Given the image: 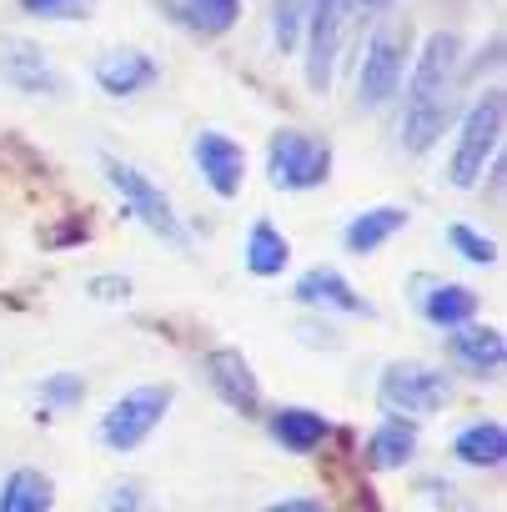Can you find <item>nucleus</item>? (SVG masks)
<instances>
[{
	"label": "nucleus",
	"mask_w": 507,
	"mask_h": 512,
	"mask_svg": "<svg viewBox=\"0 0 507 512\" xmlns=\"http://www.w3.org/2000/svg\"><path fill=\"white\" fill-rule=\"evenodd\" d=\"M457 56H462V41L452 31H432L417 66H412V81H407V106H402V146L412 156L432 151L442 126H447V111H452V81H457Z\"/></svg>",
	"instance_id": "f257e3e1"
},
{
	"label": "nucleus",
	"mask_w": 507,
	"mask_h": 512,
	"mask_svg": "<svg viewBox=\"0 0 507 512\" xmlns=\"http://www.w3.org/2000/svg\"><path fill=\"white\" fill-rule=\"evenodd\" d=\"M377 402L387 417H432L452 402V377L442 367H427V362H392L377 382Z\"/></svg>",
	"instance_id": "f03ea898"
},
{
	"label": "nucleus",
	"mask_w": 507,
	"mask_h": 512,
	"mask_svg": "<svg viewBox=\"0 0 507 512\" xmlns=\"http://www.w3.org/2000/svg\"><path fill=\"white\" fill-rule=\"evenodd\" d=\"M101 166H106V181L116 186V196L126 201V211H131L146 231H156V236H161V241H171V246H186V226H181V216H176L171 196H166V191H161L141 166L116 161V156H106Z\"/></svg>",
	"instance_id": "7ed1b4c3"
},
{
	"label": "nucleus",
	"mask_w": 507,
	"mask_h": 512,
	"mask_svg": "<svg viewBox=\"0 0 507 512\" xmlns=\"http://www.w3.org/2000/svg\"><path fill=\"white\" fill-rule=\"evenodd\" d=\"M267 176L277 191H317L332 176V146L312 131H277L267 151Z\"/></svg>",
	"instance_id": "20e7f679"
},
{
	"label": "nucleus",
	"mask_w": 507,
	"mask_h": 512,
	"mask_svg": "<svg viewBox=\"0 0 507 512\" xmlns=\"http://www.w3.org/2000/svg\"><path fill=\"white\" fill-rule=\"evenodd\" d=\"M497 141H502V91H482V101L467 111L457 151H452V171L447 176H452L457 191H472L482 181V171L492 166Z\"/></svg>",
	"instance_id": "39448f33"
},
{
	"label": "nucleus",
	"mask_w": 507,
	"mask_h": 512,
	"mask_svg": "<svg viewBox=\"0 0 507 512\" xmlns=\"http://www.w3.org/2000/svg\"><path fill=\"white\" fill-rule=\"evenodd\" d=\"M171 387L161 382V387H131V392H121L111 407H106V417H101V442L111 447V452H136L156 427H161V417L171 412Z\"/></svg>",
	"instance_id": "423d86ee"
},
{
	"label": "nucleus",
	"mask_w": 507,
	"mask_h": 512,
	"mask_svg": "<svg viewBox=\"0 0 507 512\" xmlns=\"http://www.w3.org/2000/svg\"><path fill=\"white\" fill-rule=\"evenodd\" d=\"M407 46H412V31L387 21L372 31L367 41V56H362V76H357V101L362 106H387L397 91H402V71H407Z\"/></svg>",
	"instance_id": "0eeeda50"
},
{
	"label": "nucleus",
	"mask_w": 507,
	"mask_h": 512,
	"mask_svg": "<svg viewBox=\"0 0 507 512\" xmlns=\"http://www.w3.org/2000/svg\"><path fill=\"white\" fill-rule=\"evenodd\" d=\"M352 16V0H302V31H307V86L317 96L332 91L337 51H342V21Z\"/></svg>",
	"instance_id": "6e6552de"
},
{
	"label": "nucleus",
	"mask_w": 507,
	"mask_h": 512,
	"mask_svg": "<svg viewBox=\"0 0 507 512\" xmlns=\"http://www.w3.org/2000/svg\"><path fill=\"white\" fill-rule=\"evenodd\" d=\"M0 81L21 96H61V71L41 46L21 36H0Z\"/></svg>",
	"instance_id": "1a4fd4ad"
},
{
	"label": "nucleus",
	"mask_w": 507,
	"mask_h": 512,
	"mask_svg": "<svg viewBox=\"0 0 507 512\" xmlns=\"http://www.w3.org/2000/svg\"><path fill=\"white\" fill-rule=\"evenodd\" d=\"M201 372H206L211 392H216L231 412L251 417V412L262 407V382H257V372H251V362H246L236 347H216V352H206Z\"/></svg>",
	"instance_id": "9d476101"
},
{
	"label": "nucleus",
	"mask_w": 507,
	"mask_h": 512,
	"mask_svg": "<svg viewBox=\"0 0 507 512\" xmlns=\"http://www.w3.org/2000/svg\"><path fill=\"white\" fill-rule=\"evenodd\" d=\"M191 161H196L201 181H206L221 201L241 196V181H246V151H241L226 131H201L196 146H191Z\"/></svg>",
	"instance_id": "9b49d317"
},
{
	"label": "nucleus",
	"mask_w": 507,
	"mask_h": 512,
	"mask_svg": "<svg viewBox=\"0 0 507 512\" xmlns=\"http://www.w3.org/2000/svg\"><path fill=\"white\" fill-rule=\"evenodd\" d=\"M447 347H452L457 367H467L472 377H487V382H497V372H502V362H507V342H502L497 327H472V322H462V327H452Z\"/></svg>",
	"instance_id": "f8f14e48"
},
{
	"label": "nucleus",
	"mask_w": 507,
	"mask_h": 512,
	"mask_svg": "<svg viewBox=\"0 0 507 512\" xmlns=\"http://www.w3.org/2000/svg\"><path fill=\"white\" fill-rule=\"evenodd\" d=\"M292 297L307 302V307H327V312H347V317H372V307L357 297V287H352L337 267H312V272L297 282Z\"/></svg>",
	"instance_id": "ddd939ff"
},
{
	"label": "nucleus",
	"mask_w": 507,
	"mask_h": 512,
	"mask_svg": "<svg viewBox=\"0 0 507 512\" xmlns=\"http://www.w3.org/2000/svg\"><path fill=\"white\" fill-rule=\"evenodd\" d=\"M407 221H412L407 206H372V211H357V216L347 221V231H342V246H347L352 256H372V251H382L397 231H407Z\"/></svg>",
	"instance_id": "4468645a"
},
{
	"label": "nucleus",
	"mask_w": 507,
	"mask_h": 512,
	"mask_svg": "<svg viewBox=\"0 0 507 512\" xmlns=\"http://www.w3.org/2000/svg\"><path fill=\"white\" fill-rule=\"evenodd\" d=\"M156 81V61L146 51H111L96 61V86L106 96H136Z\"/></svg>",
	"instance_id": "2eb2a0df"
},
{
	"label": "nucleus",
	"mask_w": 507,
	"mask_h": 512,
	"mask_svg": "<svg viewBox=\"0 0 507 512\" xmlns=\"http://www.w3.org/2000/svg\"><path fill=\"white\" fill-rule=\"evenodd\" d=\"M272 437H277L287 452L307 457V452H317V447L327 442V417L312 412V407H277V412H272Z\"/></svg>",
	"instance_id": "dca6fc26"
},
{
	"label": "nucleus",
	"mask_w": 507,
	"mask_h": 512,
	"mask_svg": "<svg viewBox=\"0 0 507 512\" xmlns=\"http://www.w3.org/2000/svg\"><path fill=\"white\" fill-rule=\"evenodd\" d=\"M452 457L467 462V467H502V457H507V427L492 422V417L462 427V432L452 437Z\"/></svg>",
	"instance_id": "f3484780"
},
{
	"label": "nucleus",
	"mask_w": 507,
	"mask_h": 512,
	"mask_svg": "<svg viewBox=\"0 0 507 512\" xmlns=\"http://www.w3.org/2000/svg\"><path fill=\"white\" fill-rule=\"evenodd\" d=\"M417 307H422V317L432 322V327H462V322H472L477 317V292L472 287H457V282H437V287H427V297H417Z\"/></svg>",
	"instance_id": "a211bd4d"
},
{
	"label": "nucleus",
	"mask_w": 507,
	"mask_h": 512,
	"mask_svg": "<svg viewBox=\"0 0 507 512\" xmlns=\"http://www.w3.org/2000/svg\"><path fill=\"white\" fill-rule=\"evenodd\" d=\"M287 262H292V241L272 221H257L246 231V272L251 277H282Z\"/></svg>",
	"instance_id": "6ab92c4d"
},
{
	"label": "nucleus",
	"mask_w": 507,
	"mask_h": 512,
	"mask_svg": "<svg viewBox=\"0 0 507 512\" xmlns=\"http://www.w3.org/2000/svg\"><path fill=\"white\" fill-rule=\"evenodd\" d=\"M51 502H56V487L36 467H16L0 482V512H51Z\"/></svg>",
	"instance_id": "aec40b11"
},
{
	"label": "nucleus",
	"mask_w": 507,
	"mask_h": 512,
	"mask_svg": "<svg viewBox=\"0 0 507 512\" xmlns=\"http://www.w3.org/2000/svg\"><path fill=\"white\" fill-rule=\"evenodd\" d=\"M412 452H417V427H412L407 417H387V422L372 432V442H367V457H372L377 472H392V467L412 462Z\"/></svg>",
	"instance_id": "412c9836"
},
{
	"label": "nucleus",
	"mask_w": 507,
	"mask_h": 512,
	"mask_svg": "<svg viewBox=\"0 0 507 512\" xmlns=\"http://www.w3.org/2000/svg\"><path fill=\"white\" fill-rule=\"evenodd\" d=\"M171 11L181 26H191L201 36H226L241 16V0H171Z\"/></svg>",
	"instance_id": "4be33fe9"
},
{
	"label": "nucleus",
	"mask_w": 507,
	"mask_h": 512,
	"mask_svg": "<svg viewBox=\"0 0 507 512\" xmlns=\"http://www.w3.org/2000/svg\"><path fill=\"white\" fill-rule=\"evenodd\" d=\"M447 241H452L457 256H467V262H477V267H492L497 262V241H487L472 226H447Z\"/></svg>",
	"instance_id": "5701e85b"
},
{
	"label": "nucleus",
	"mask_w": 507,
	"mask_h": 512,
	"mask_svg": "<svg viewBox=\"0 0 507 512\" xmlns=\"http://www.w3.org/2000/svg\"><path fill=\"white\" fill-rule=\"evenodd\" d=\"M21 11L41 21H86L96 11V0H21Z\"/></svg>",
	"instance_id": "b1692460"
},
{
	"label": "nucleus",
	"mask_w": 507,
	"mask_h": 512,
	"mask_svg": "<svg viewBox=\"0 0 507 512\" xmlns=\"http://www.w3.org/2000/svg\"><path fill=\"white\" fill-rule=\"evenodd\" d=\"M41 397H46L51 407H76V402L86 397V382H81L76 372H56V377L41 382Z\"/></svg>",
	"instance_id": "393cba45"
},
{
	"label": "nucleus",
	"mask_w": 507,
	"mask_h": 512,
	"mask_svg": "<svg viewBox=\"0 0 507 512\" xmlns=\"http://www.w3.org/2000/svg\"><path fill=\"white\" fill-rule=\"evenodd\" d=\"M302 41V0H277V46L297 51Z\"/></svg>",
	"instance_id": "a878e982"
},
{
	"label": "nucleus",
	"mask_w": 507,
	"mask_h": 512,
	"mask_svg": "<svg viewBox=\"0 0 507 512\" xmlns=\"http://www.w3.org/2000/svg\"><path fill=\"white\" fill-rule=\"evenodd\" d=\"M101 512H156V507L146 502V492H141V482H116V487L106 492V502H101Z\"/></svg>",
	"instance_id": "bb28decb"
},
{
	"label": "nucleus",
	"mask_w": 507,
	"mask_h": 512,
	"mask_svg": "<svg viewBox=\"0 0 507 512\" xmlns=\"http://www.w3.org/2000/svg\"><path fill=\"white\" fill-rule=\"evenodd\" d=\"M91 297H96V302H126V297H131V282H126V277H96V282H91Z\"/></svg>",
	"instance_id": "cd10ccee"
},
{
	"label": "nucleus",
	"mask_w": 507,
	"mask_h": 512,
	"mask_svg": "<svg viewBox=\"0 0 507 512\" xmlns=\"http://www.w3.org/2000/svg\"><path fill=\"white\" fill-rule=\"evenodd\" d=\"M262 512H332L322 497H287V502H272V507H262Z\"/></svg>",
	"instance_id": "c85d7f7f"
}]
</instances>
